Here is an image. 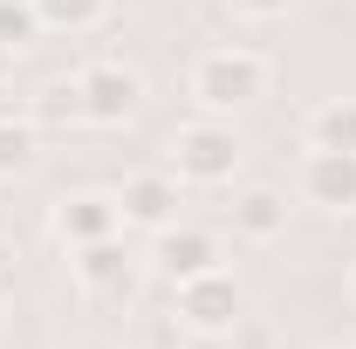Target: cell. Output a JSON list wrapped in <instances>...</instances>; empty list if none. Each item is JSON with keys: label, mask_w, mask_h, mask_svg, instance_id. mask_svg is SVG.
Masks as SVG:
<instances>
[{"label": "cell", "mask_w": 356, "mask_h": 349, "mask_svg": "<svg viewBox=\"0 0 356 349\" xmlns=\"http://www.w3.org/2000/svg\"><path fill=\"white\" fill-rule=\"evenodd\" d=\"M178 206H185V185H178L172 165H165V172H131L124 185H117V213H124V226H144V233L178 226Z\"/></svg>", "instance_id": "5"}, {"label": "cell", "mask_w": 356, "mask_h": 349, "mask_svg": "<svg viewBox=\"0 0 356 349\" xmlns=\"http://www.w3.org/2000/svg\"><path fill=\"white\" fill-rule=\"evenodd\" d=\"M0 254H7V247H0Z\"/></svg>", "instance_id": "19"}, {"label": "cell", "mask_w": 356, "mask_h": 349, "mask_svg": "<svg viewBox=\"0 0 356 349\" xmlns=\"http://www.w3.org/2000/svg\"><path fill=\"white\" fill-rule=\"evenodd\" d=\"M350 308H356V267H350Z\"/></svg>", "instance_id": "17"}, {"label": "cell", "mask_w": 356, "mask_h": 349, "mask_svg": "<svg viewBox=\"0 0 356 349\" xmlns=\"http://www.w3.org/2000/svg\"><path fill=\"white\" fill-rule=\"evenodd\" d=\"M178 322H185L192 336H226V329L240 322V288H233V274L213 267V274L178 281Z\"/></svg>", "instance_id": "4"}, {"label": "cell", "mask_w": 356, "mask_h": 349, "mask_svg": "<svg viewBox=\"0 0 356 349\" xmlns=\"http://www.w3.org/2000/svg\"><path fill=\"white\" fill-rule=\"evenodd\" d=\"M35 35H42L35 0H0V48H28Z\"/></svg>", "instance_id": "13"}, {"label": "cell", "mask_w": 356, "mask_h": 349, "mask_svg": "<svg viewBox=\"0 0 356 349\" xmlns=\"http://www.w3.org/2000/svg\"><path fill=\"white\" fill-rule=\"evenodd\" d=\"M151 261H158V274L178 288V281H192V274H213V267L226 261V247H220V233H206V226H185V219H178V226L158 233V254H151Z\"/></svg>", "instance_id": "7"}, {"label": "cell", "mask_w": 356, "mask_h": 349, "mask_svg": "<svg viewBox=\"0 0 356 349\" xmlns=\"http://www.w3.org/2000/svg\"><path fill=\"white\" fill-rule=\"evenodd\" d=\"M226 226H233V240H281L288 233V192H274V185H247V192H233V206H226Z\"/></svg>", "instance_id": "9"}, {"label": "cell", "mask_w": 356, "mask_h": 349, "mask_svg": "<svg viewBox=\"0 0 356 349\" xmlns=\"http://www.w3.org/2000/svg\"><path fill=\"white\" fill-rule=\"evenodd\" d=\"M69 83H76L83 124H96V131H124L137 110H144V76L124 69V62H89V69H76Z\"/></svg>", "instance_id": "3"}, {"label": "cell", "mask_w": 356, "mask_h": 349, "mask_svg": "<svg viewBox=\"0 0 356 349\" xmlns=\"http://www.w3.org/2000/svg\"><path fill=\"white\" fill-rule=\"evenodd\" d=\"M42 117H48V124H83V110H76V83H48L42 89Z\"/></svg>", "instance_id": "15"}, {"label": "cell", "mask_w": 356, "mask_h": 349, "mask_svg": "<svg viewBox=\"0 0 356 349\" xmlns=\"http://www.w3.org/2000/svg\"><path fill=\"white\" fill-rule=\"evenodd\" d=\"M302 206L315 213H356V151H322L315 144L302 158V178H295Z\"/></svg>", "instance_id": "6"}, {"label": "cell", "mask_w": 356, "mask_h": 349, "mask_svg": "<svg viewBox=\"0 0 356 349\" xmlns=\"http://www.w3.org/2000/svg\"><path fill=\"white\" fill-rule=\"evenodd\" d=\"M172 172L178 185H226L240 172V137L226 117H192L172 131Z\"/></svg>", "instance_id": "2"}, {"label": "cell", "mask_w": 356, "mask_h": 349, "mask_svg": "<svg viewBox=\"0 0 356 349\" xmlns=\"http://www.w3.org/2000/svg\"><path fill=\"white\" fill-rule=\"evenodd\" d=\"M309 137L322 151H356V96H329V103L315 110Z\"/></svg>", "instance_id": "12"}, {"label": "cell", "mask_w": 356, "mask_h": 349, "mask_svg": "<svg viewBox=\"0 0 356 349\" xmlns=\"http://www.w3.org/2000/svg\"><path fill=\"white\" fill-rule=\"evenodd\" d=\"M103 14H110V0H35V21L48 35H89V28H103Z\"/></svg>", "instance_id": "11"}, {"label": "cell", "mask_w": 356, "mask_h": 349, "mask_svg": "<svg viewBox=\"0 0 356 349\" xmlns=\"http://www.w3.org/2000/svg\"><path fill=\"white\" fill-rule=\"evenodd\" d=\"M76 281H83L89 295H103V302H124L137 281V261L124 240H96V247H76Z\"/></svg>", "instance_id": "10"}, {"label": "cell", "mask_w": 356, "mask_h": 349, "mask_svg": "<svg viewBox=\"0 0 356 349\" xmlns=\"http://www.w3.org/2000/svg\"><path fill=\"white\" fill-rule=\"evenodd\" d=\"M240 14H254V21H274V14H288V0H233Z\"/></svg>", "instance_id": "16"}, {"label": "cell", "mask_w": 356, "mask_h": 349, "mask_svg": "<svg viewBox=\"0 0 356 349\" xmlns=\"http://www.w3.org/2000/svg\"><path fill=\"white\" fill-rule=\"evenodd\" d=\"M322 349H343V343H322Z\"/></svg>", "instance_id": "18"}, {"label": "cell", "mask_w": 356, "mask_h": 349, "mask_svg": "<svg viewBox=\"0 0 356 349\" xmlns=\"http://www.w3.org/2000/svg\"><path fill=\"white\" fill-rule=\"evenodd\" d=\"M192 96H199L206 117H233L254 96H267V62L254 48H206L192 62Z\"/></svg>", "instance_id": "1"}, {"label": "cell", "mask_w": 356, "mask_h": 349, "mask_svg": "<svg viewBox=\"0 0 356 349\" xmlns=\"http://www.w3.org/2000/svg\"><path fill=\"white\" fill-rule=\"evenodd\" d=\"M35 165V124H0V178Z\"/></svg>", "instance_id": "14"}, {"label": "cell", "mask_w": 356, "mask_h": 349, "mask_svg": "<svg viewBox=\"0 0 356 349\" xmlns=\"http://www.w3.org/2000/svg\"><path fill=\"white\" fill-rule=\"evenodd\" d=\"M124 213H117V192H76L55 206V240L62 247H96V240H117Z\"/></svg>", "instance_id": "8"}]
</instances>
